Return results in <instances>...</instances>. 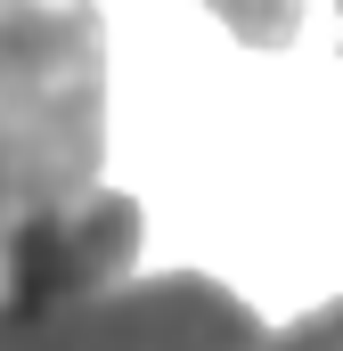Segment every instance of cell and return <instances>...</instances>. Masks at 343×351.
<instances>
[{"label":"cell","mask_w":343,"mask_h":351,"mask_svg":"<svg viewBox=\"0 0 343 351\" xmlns=\"http://www.w3.org/2000/svg\"><path fill=\"white\" fill-rule=\"evenodd\" d=\"M139 237H147L139 196L90 188L74 204L41 213L33 229H16V245H8V262H0V302H16V311H58V302L123 294V286H131V262H139Z\"/></svg>","instance_id":"cell-3"},{"label":"cell","mask_w":343,"mask_h":351,"mask_svg":"<svg viewBox=\"0 0 343 351\" xmlns=\"http://www.w3.org/2000/svg\"><path fill=\"white\" fill-rule=\"evenodd\" d=\"M246 49H286L294 33H303V0H204Z\"/></svg>","instance_id":"cell-4"},{"label":"cell","mask_w":343,"mask_h":351,"mask_svg":"<svg viewBox=\"0 0 343 351\" xmlns=\"http://www.w3.org/2000/svg\"><path fill=\"white\" fill-rule=\"evenodd\" d=\"M106 25L98 0H0V262L16 229L98 188Z\"/></svg>","instance_id":"cell-1"},{"label":"cell","mask_w":343,"mask_h":351,"mask_svg":"<svg viewBox=\"0 0 343 351\" xmlns=\"http://www.w3.org/2000/svg\"><path fill=\"white\" fill-rule=\"evenodd\" d=\"M335 25H343V0H335Z\"/></svg>","instance_id":"cell-6"},{"label":"cell","mask_w":343,"mask_h":351,"mask_svg":"<svg viewBox=\"0 0 343 351\" xmlns=\"http://www.w3.org/2000/svg\"><path fill=\"white\" fill-rule=\"evenodd\" d=\"M0 351H261V319L204 269L131 278L123 294L16 311L0 302Z\"/></svg>","instance_id":"cell-2"},{"label":"cell","mask_w":343,"mask_h":351,"mask_svg":"<svg viewBox=\"0 0 343 351\" xmlns=\"http://www.w3.org/2000/svg\"><path fill=\"white\" fill-rule=\"evenodd\" d=\"M261 351H343V294L319 302V311H303V319H286Z\"/></svg>","instance_id":"cell-5"}]
</instances>
